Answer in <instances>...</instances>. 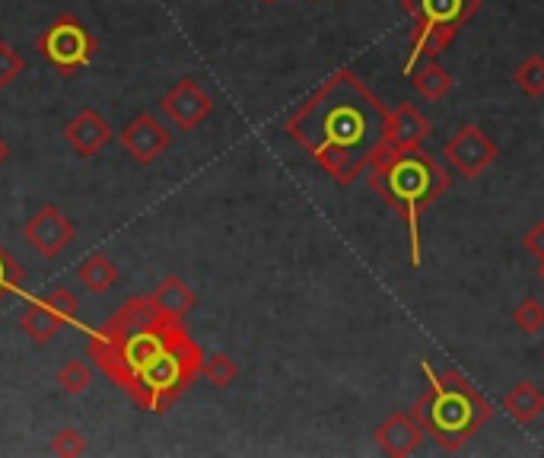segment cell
I'll use <instances>...</instances> for the list:
<instances>
[{"instance_id": "f546056e", "label": "cell", "mask_w": 544, "mask_h": 458, "mask_svg": "<svg viewBox=\"0 0 544 458\" xmlns=\"http://www.w3.org/2000/svg\"><path fill=\"white\" fill-rule=\"evenodd\" d=\"M261 4H277V0H261Z\"/></svg>"}, {"instance_id": "3957f363", "label": "cell", "mask_w": 544, "mask_h": 458, "mask_svg": "<svg viewBox=\"0 0 544 458\" xmlns=\"http://www.w3.org/2000/svg\"><path fill=\"white\" fill-rule=\"evenodd\" d=\"M449 185H452L449 169L424 147H382L373 160L370 188L405 220L414 271L420 268V261H424L420 217H424V210L433 201H440L446 195Z\"/></svg>"}, {"instance_id": "e0dca14e", "label": "cell", "mask_w": 544, "mask_h": 458, "mask_svg": "<svg viewBox=\"0 0 544 458\" xmlns=\"http://www.w3.org/2000/svg\"><path fill=\"white\" fill-rule=\"evenodd\" d=\"M77 280L80 284L90 290L93 296H102V293H109L115 284H118V264L109 258V255H90L86 258L80 268H77Z\"/></svg>"}, {"instance_id": "9a60e30c", "label": "cell", "mask_w": 544, "mask_h": 458, "mask_svg": "<svg viewBox=\"0 0 544 458\" xmlns=\"http://www.w3.org/2000/svg\"><path fill=\"white\" fill-rule=\"evenodd\" d=\"M503 411L510 414V420H516L519 427H529L544 414V395L535 382L522 379L503 395Z\"/></svg>"}, {"instance_id": "9c48e42d", "label": "cell", "mask_w": 544, "mask_h": 458, "mask_svg": "<svg viewBox=\"0 0 544 458\" xmlns=\"http://www.w3.org/2000/svg\"><path fill=\"white\" fill-rule=\"evenodd\" d=\"M23 236L42 258H58L77 236V226L58 204H45L26 220Z\"/></svg>"}, {"instance_id": "d4e9b609", "label": "cell", "mask_w": 544, "mask_h": 458, "mask_svg": "<svg viewBox=\"0 0 544 458\" xmlns=\"http://www.w3.org/2000/svg\"><path fill=\"white\" fill-rule=\"evenodd\" d=\"M86 436L74 427L67 430H58L55 436H51V452L55 455H64V458H77V455H86Z\"/></svg>"}, {"instance_id": "d6986e66", "label": "cell", "mask_w": 544, "mask_h": 458, "mask_svg": "<svg viewBox=\"0 0 544 458\" xmlns=\"http://www.w3.org/2000/svg\"><path fill=\"white\" fill-rule=\"evenodd\" d=\"M58 385H61V392L70 395V398H80L90 392V385H93V369L86 366L83 360H67L61 369H58Z\"/></svg>"}, {"instance_id": "cb8c5ba5", "label": "cell", "mask_w": 544, "mask_h": 458, "mask_svg": "<svg viewBox=\"0 0 544 458\" xmlns=\"http://www.w3.org/2000/svg\"><path fill=\"white\" fill-rule=\"evenodd\" d=\"M23 70H26V58L10 42H0V90L20 80Z\"/></svg>"}, {"instance_id": "30bf717a", "label": "cell", "mask_w": 544, "mask_h": 458, "mask_svg": "<svg viewBox=\"0 0 544 458\" xmlns=\"http://www.w3.org/2000/svg\"><path fill=\"white\" fill-rule=\"evenodd\" d=\"M118 140H121V147H125V153L131 156L134 163L150 166V163H156L169 150L172 134H169V128L156 115L140 112V115H134L128 121V128L118 134Z\"/></svg>"}, {"instance_id": "8992f818", "label": "cell", "mask_w": 544, "mask_h": 458, "mask_svg": "<svg viewBox=\"0 0 544 458\" xmlns=\"http://www.w3.org/2000/svg\"><path fill=\"white\" fill-rule=\"evenodd\" d=\"M39 55L61 70V74H77L96 55V42L90 29H86L80 20H74L70 13H61L55 23H51L42 35H39Z\"/></svg>"}, {"instance_id": "5b68a950", "label": "cell", "mask_w": 544, "mask_h": 458, "mask_svg": "<svg viewBox=\"0 0 544 458\" xmlns=\"http://www.w3.org/2000/svg\"><path fill=\"white\" fill-rule=\"evenodd\" d=\"M401 10L411 16V51L405 77L417 70L420 58H440L481 10V0H401Z\"/></svg>"}, {"instance_id": "83f0119b", "label": "cell", "mask_w": 544, "mask_h": 458, "mask_svg": "<svg viewBox=\"0 0 544 458\" xmlns=\"http://www.w3.org/2000/svg\"><path fill=\"white\" fill-rule=\"evenodd\" d=\"M7 160H10V144H7L4 137H0V166H4Z\"/></svg>"}, {"instance_id": "4316f807", "label": "cell", "mask_w": 544, "mask_h": 458, "mask_svg": "<svg viewBox=\"0 0 544 458\" xmlns=\"http://www.w3.org/2000/svg\"><path fill=\"white\" fill-rule=\"evenodd\" d=\"M522 249L535 255V258H544V220H538L529 233L522 236Z\"/></svg>"}, {"instance_id": "7c38bea8", "label": "cell", "mask_w": 544, "mask_h": 458, "mask_svg": "<svg viewBox=\"0 0 544 458\" xmlns=\"http://www.w3.org/2000/svg\"><path fill=\"white\" fill-rule=\"evenodd\" d=\"M112 125H109V118H102L96 109H80L74 118L67 121V128H64V140H67V147L74 150L80 160H90V156H96L99 150H105L112 144Z\"/></svg>"}, {"instance_id": "8fae6325", "label": "cell", "mask_w": 544, "mask_h": 458, "mask_svg": "<svg viewBox=\"0 0 544 458\" xmlns=\"http://www.w3.org/2000/svg\"><path fill=\"white\" fill-rule=\"evenodd\" d=\"M424 424H420V417L414 411H395L382 420V424L373 430V443L392 458H408L420 449L424 443Z\"/></svg>"}, {"instance_id": "4fadbf2b", "label": "cell", "mask_w": 544, "mask_h": 458, "mask_svg": "<svg viewBox=\"0 0 544 458\" xmlns=\"http://www.w3.org/2000/svg\"><path fill=\"white\" fill-rule=\"evenodd\" d=\"M433 134L430 118L411 102H398V109L389 112V134L385 147H424V140Z\"/></svg>"}, {"instance_id": "7402d4cb", "label": "cell", "mask_w": 544, "mask_h": 458, "mask_svg": "<svg viewBox=\"0 0 544 458\" xmlns=\"http://www.w3.org/2000/svg\"><path fill=\"white\" fill-rule=\"evenodd\" d=\"M23 284H26V268L0 245V306H4L13 293H20Z\"/></svg>"}, {"instance_id": "52a82bcc", "label": "cell", "mask_w": 544, "mask_h": 458, "mask_svg": "<svg viewBox=\"0 0 544 458\" xmlns=\"http://www.w3.org/2000/svg\"><path fill=\"white\" fill-rule=\"evenodd\" d=\"M497 156H500V147L478 125L459 128L443 147V160L459 175H465V179H481V175L494 166Z\"/></svg>"}, {"instance_id": "f1b7e54d", "label": "cell", "mask_w": 544, "mask_h": 458, "mask_svg": "<svg viewBox=\"0 0 544 458\" xmlns=\"http://www.w3.org/2000/svg\"><path fill=\"white\" fill-rule=\"evenodd\" d=\"M538 277L544 280V258H538Z\"/></svg>"}, {"instance_id": "603a6c76", "label": "cell", "mask_w": 544, "mask_h": 458, "mask_svg": "<svg viewBox=\"0 0 544 458\" xmlns=\"http://www.w3.org/2000/svg\"><path fill=\"white\" fill-rule=\"evenodd\" d=\"M513 325L522 334H538L544 328V303L535 296H525L519 299V306L513 309Z\"/></svg>"}, {"instance_id": "7a4b0ae2", "label": "cell", "mask_w": 544, "mask_h": 458, "mask_svg": "<svg viewBox=\"0 0 544 458\" xmlns=\"http://www.w3.org/2000/svg\"><path fill=\"white\" fill-rule=\"evenodd\" d=\"M284 131L319 163L331 182L350 188L373 166L389 134V109L354 70H335L300 102Z\"/></svg>"}, {"instance_id": "ac0fdd59", "label": "cell", "mask_w": 544, "mask_h": 458, "mask_svg": "<svg viewBox=\"0 0 544 458\" xmlns=\"http://www.w3.org/2000/svg\"><path fill=\"white\" fill-rule=\"evenodd\" d=\"M414 80V90L424 96L427 102H443L452 90H455V80L452 74L443 67V64H436V58H430L424 67L417 70V74H411Z\"/></svg>"}, {"instance_id": "484cf974", "label": "cell", "mask_w": 544, "mask_h": 458, "mask_svg": "<svg viewBox=\"0 0 544 458\" xmlns=\"http://www.w3.org/2000/svg\"><path fill=\"white\" fill-rule=\"evenodd\" d=\"M45 299L51 306H55L67 322H77V312H80V299L70 293L67 287H55L51 293H45Z\"/></svg>"}, {"instance_id": "2e32d148", "label": "cell", "mask_w": 544, "mask_h": 458, "mask_svg": "<svg viewBox=\"0 0 544 458\" xmlns=\"http://www.w3.org/2000/svg\"><path fill=\"white\" fill-rule=\"evenodd\" d=\"M150 296H153L156 306H160L163 312H169V315H175V319H182V315H188L191 309L198 306V293L191 290L182 277H166V280H160Z\"/></svg>"}, {"instance_id": "44dd1931", "label": "cell", "mask_w": 544, "mask_h": 458, "mask_svg": "<svg viewBox=\"0 0 544 458\" xmlns=\"http://www.w3.org/2000/svg\"><path fill=\"white\" fill-rule=\"evenodd\" d=\"M201 376L214 385V389H230L239 379V363L230 354H210L201 363Z\"/></svg>"}, {"instance_id": "ba28073f", "label": "cell", "mask_w": 544, "mask_h": 458, "mask_svg": "<svg viewBox=\"0 0 544 458\" xmlns=\"http://www.w3.org/2000/svg\"><path fill=\"white\" fill-rule=\"evenodd\" d=\"M160 112L175 131H195L201 121H207L210 112H214V96L201 90L198 80L185 77L163 96Z\"/></svg>"}, {"instance_id": "6da1fadb", "label": "cell", "mask_w": 544, "mask_h": 458, "mask_svg": "<svg viewBox=\"0 0 544 458\" xmlns=\"http://www.w3.org/2000/svg\"><path fill=\"white\" fill-rule=\"evenodd\" d=\"M90 360L144 411L163 414L201 376L204 354L182 319L153 296H131L90 338Z\"/></svg>"}, {"instance_id": "277c9868", "label": "cell", "mask_w": 544, "mask_h": 458, "mask_svg": "<svg viewBox=\"0 0 544 458\" xmlns=\"http://www.w3.org/2000/svg\"><path fill=\"white\" fill-rule=\"evenodd\" d=\"M420 373L427 379V395L414 404V414L420 417L427 436L433 439L443 452H459L471 436H475L494 408L490 401L465 379L459 369H443L436 373L433 363H420Z\"/></svg>"}, {"instance_id": "5bb4252c", "label": "cell", "mask_w": 544, "mask_h": 458, "mask_svg": "<svg viewBox=\"0 0 544 458\" xmlns=\"http://www.w3.org/2000/svg\"><path fill=\"white\" fill-rule=\"evenodd\" d=\"M61 325H67L64 315L48 303L45 296L39 299H29L26 309H23V319H20V328L23 334L32 341V344H48V341H55V334L61 331Z\"/></svg>"}, {"instance_id": "ffe728a7", "label": "cell", "mask_w": 544, "mask_h": 458, "mask_svg": "<svg viewBox=\"0 0 544 458\" xmlns=\"http://www.w3.org/2000/svg\"><path fill=\"white\" fill-rule=\"evenodd\" d=\"M513 83L516 90L525 93V96H544V58L541 55H529L516 70H513Z\"/></svg>"}]
</instances>
